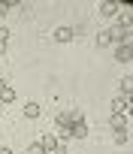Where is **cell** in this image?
Returning a JSON list of instances; mask_svg holds the SVG:
<instances>
[{"label": "cell", "mask_w": 133, "mask_h": 154, "mask_svg": "<svg viewBox=\"0 0 133 154\" xmlns=\"http://www.w3.org/2000/svg\"><path fill=\"white\" fill-rule=\"evenodd\" d=\"M115 60H121V63H133V48H127V45H115Z\"/></svg>", "instance_id": "obj_1"}, {"label": "cell", "mask_w": 133, "mask_h": 154, "mask_svg": "<svg viewBox=\"0 0 133 154\" xmlns=\"http://www.w3.org/2000/svg\"><path fill=\"white\" fill-rule=\"evenodd\" d=\"M97 12H100V15H118V12H121V6H118V3H112V0H103V3L97 6Z\"/></svg>", "instance_id": "obj_2"}, {"label": "cell", "mask_w": 133, "mask_h": 154, "mask_svg": "<svg viewBox=\"0 0 133 154\" xmlns=\"http://www.w3.org/2000/svg\"><path fill=\"white\" fill-rule=\"evenodd\" d=\"M112 115H127V97L124 94H118L112 100Z\"/></svg>", "instance_id": "obj_3"}, {"label": "cell", "mask_w": 133, "mask_h": 154, "mask_svg": "<svg viewBox=\"0 0 133 154\" xmlns=\"http://www.w3.org/2000/svg\"><path fill=\"white\" fill-rule=\"evenodd\" d=\"M73 33H76L73 27H54V39H57V42H70Z\"/></svg>", "instance_id": "obj_4"}, {"label": "cell", "mask_w": 133, "mask_h": 154, "mask_svg": "<svg viewBox=\"0 0 133 154\" xmlns=\"http://www.w3.org/2000/svg\"><path fill=\"white\" fill-rule=\"evenodd\" d=\"M115 27H121V30H130V27H133V15H130V12H118V21H115Z\"/></svg>", "instance_id": "obj_5"}, {"label": "cell", "mask_w": 133, "mask_h": 154, "mask_svg": "<svg viewBox=\"0 0 133 154\" xmlns=\"http://www.w3.org/2000/svg\"><path fill=\"white\" fill-rule=\"evenodd\" d=\"M118 88H121V94H124V97H130V94H133V75H121Z\"/></svg>", "instance_id": "obj_6"}, {"label": "cell", "mask_w": 133, "mask_h": 154, "mask_svg": "<svg viewBox=\"0 0 133 154\" xmlns=\"http://www.w3.org/2000/svg\"><path fill=\"white\" fill-rule=\"evenodd\" d=\"M97 45H100V48H109V45H115L112 33H109V30H100V33H97Z\"/></svg>", "instance_id": "obj_7"}, {"label": "cell", "mask_w": 133, "mask_h": 154, "mask_svg": "<svg viewBox=\"0 0 133 154\" xmlns=\"http://www.w3.org/2000/svg\"><path fill=\"white\" fill-rule=\"evenodd\" d=\"M39 115H42L39 103H24V118H30V121H33V118H39Z\"/></svg>", "instance_id": "obj_8"}, {"label": "cell", "mask_w": 133, "mask_h": 154, "mask_svg": "<svg viewBox=\"0 0 133 154\" xmlns=\"http://www.w3.org/2000/svg\"><path fill=\"white\" fill-rule=\"evenodd\" d=\"M70 136H73V139H85V136H88V124H85V121H79V124H73V130H70Z\"/></svg>", "instance_id": "obj_9"}, {"label": "cell", "mask_w": 133, "mask_h": 154, "mask_svg": "<svg viewBox=\"0 0 133 154\" xmlns=\"http://www.w3.org/2000/svg\"><path fill=\"white\" fill-rule=\"evenodd\" d=\"M109 124H112V130H127V115H112Z\"/></svg>", "instance_id": "obj_10"}, {"label": "cell", "mask_w": 133, "mask_h": 154, "mask_svg": "<svg viewBox=\"0 0 133 154\" xmlns=\"http://www.w3.org/2000/svg\"><path fill=\"white\" fill-rule=\"evenodd\" d=\"M36 142H42V148H45V151H54V148H57V136H42V133H39V139H36Z\"/></svg>", "instance_id": "obj_11"}, {"label": "cell", "mask_w": 133, "mask_h": 154, "mask_svg": "<svg viewBox=\"0 0 133 154\" xmlns=\"http://www.w3.org/2000/svg\"><path fill=\"white\" fill-rule=\"evenodd\" d=\"M112 133H115V136H112L115 145H127V130H112Z\"/></svg>", "instance_id": "obj_12"}, {"label": "cell", "mask_w": 133, "mask_h": 154, "mask_svg": "<svg viewBox=\"0 0 133 154\" xmlns=\"http://www.w3.org/2000/svg\"><path fill=\"white\" fill-rule=\"evenodd\" d=\"M118 45H127V48H133V27H130V30L121 36V42H118Z\"/></svg>", "instance_id": "obj_13"}, {"label": "cell", "mask_w": 133, "mask_h": 154, "mask_svg": "<svg viewBox=\"0 0 133 154\" xmlns=\"http://www.w3.org/2000/svg\"><path fill=\"white\" fill-rule=\"evenodd\" d=\"M27 154H45V148H42V142H33V145L27 148Z\"/></svg>", "instance_id": "obj_14"}, {"label": "cell", "mask_w": 133, "mask_h": 154, "mask_svg": "<svg viewBox=\"0 0 133 154\" xmlns=\"http://www.w3.org/2000/svg\"><path fill=\"white\" fill-rule=\"evenodd\" d=\"M9 9H15V3H0V15H6Z\"/></svg>", "instance_id": "obj_15"}, {"label": "cell", "mask_w": 133, "mask_h": 154, "mask_svg": "<svg viewBox=\"0 0 133 154\" xmlns=\"http://www.w3.org/2000/svg\"><path fill=\"white\" fill-rule=\"evenodd\" d=\"M127 115H130V118H133V94H130V97H127Z\"/></svg>", "instance_id": "obj_16"}, {"label": "cell", "mask_w": 133, "mask_h": 154, "mask_svg": "<svg viewBox=\"0 0 133 154\" xmlns=\"http://www.w3.org/2000/svg\"><path fill=\"white\" fill-rule=\"evenodd\" d=\"M6 51V39H0V54H3Z\"/></svg>", "instance_id": "obj_17"}, {"label": "cell", "mask_w": 133, "mask_h": 154, "mask_svg": "<svg viewBox=\"0 0 133 154\" xmlns=\"http://www.w3.org/2000/svg\"><path fill=\"white\" fill-rule=\"evenodd\" d=\"M0 154H12V148H0Z\"/></svg>", "instance_id": "obj_18"}, {"label": "cell", "mask_w": 133, "mask_h": 154, "mask_svg": "<svg viewBox=\"0 0 133 154\" xmlns=\"http://www.w3.org/2000/svg\"><path fill=\"white\" fill-rule=\"evenodd\" d=\"M3 88H6V82H3V79H0V91H3Z\"/></svg>", "instance_id": "obj_19"}]
</instances>
